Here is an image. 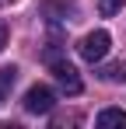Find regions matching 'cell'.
I'll return each instance as SVG.
<instances>
[{"label": "cell", "mask_w": 126, "mask_h": 129, "mask_svg": "<svg viewBox=\"0 0 126 129\" xmlns=\"http://www.w3.org/2000/svg\"><path fill=\"white\" fill-rule=\"evenodd\" d=\"M109 45H112V35H109L105 28H98V31H88L81 39L77 52H81V59H88V63H98V59H105Z\"/></svg>", "instance_id": "obj_1"}, {"label": "cell", "mask_w": 126, "mask_h": 129, "mask_svg": "<svg viewBox=\"0 0 126 129\" xmlns=\"http://www.w3.org/2000/svg\"><path fill=\"white\" fill-rule=\"evenodd\" d=\"M56 105V94H53V87L46 84H32L25 91V112H32V115H49Z\"/></svg>", "instance_id": "obj_2"}, {"label": "cell", "mask_w": 126, "mask_h": 129, "mask_svg": "<svg viewBox=\"0 0 126 129\" xmlns=\"http://www.w3.org/2000/svg\"><path fill=\"white\" fill-rule=\"evenodd\" d=\"M53 63V73H56V84H60L63 94H70V98H77L84 91V80H81V73L74 70L70 63H63V59H49Z\"/></svg>", "instance_id": "obj_3"}, {"label": "cell", "mask_w": 126, "mask_h": 129, "mask_svg": "<svg viewBox=\"0 0 126 129\" xmlns=\"http://www.w3.org/2000/svg\"><path fill=\"white\" fill-rule=\"evenodd\" d=\"M42 18L46 21H70V18H77V0H46L42 4Z\"/></svg>", "instance_id": "obj_4"}, {"label": "cell", "mask_w": 126, "mask_h": 129, "mask_svg": "<svg viewBox=\"0 0 126 129\" xmlns=\"http://www.w3.org/2000/svg\"><path fill=\"white\" fill-rule=\"evenodd\" d=\"M95 122L102 129H126V112L123 108H105V112H98Z\"/></svg>", "instance_id": "obj_5"}, {"label": "cell", "mask_w": 126, "mask_h": 129, "mask_svg": "<svg viewBox=\"0 0 126 129\" xmlns=\"http://www.w3.org/2000/svg\"><path fill=\"white\" fill-rule=\"evenodd\" d=\"M18 80V66H0V105L11 98V87Z\"/></svg>", "instance_id": "obj_6"}, {"label": "cell", "mask_w": 126, "mask_h": 129, "mask_svg": "<svg viewBox=\"0 0 126 129\" xmlns=\"http://www.w3.org/2000/svg\"><path fill=\"white\" fill-rule=\"evenodd\" d=\"M123 4H126V0H98V11H102L105 18H112V14L123 11Z\"/></svg>", "instance_id": "obj_7"}, {"label": "cell", "mask_w": 126, "mask_h": 129, "mask_svg": "<svg viewBox=\"0 0 126 129\" xmlns=\"http://www.w3.org/2000/svg\"><path fill=\"white\" fill-rule=\"evenodd\" d=\"M102 77H105V80H119V77H123V63H109L102 70Z\"/></svg>", "instance_id": "obj_8"}, {"label": "cell", "mask_w": 126, "mask_h": 129, "mask_svg": "<svg viewBox=\"0 0 126 129\" xmlns=\"http://www.w3.org/2000/svg\"><path fill=\"white\" fill-rule=\"evenodd\" d=\"M7 39H11V28H7V21H4V18H0V49H4V45H7Z\"/></svg>", "instance_id": "obj_9"}, {"label": "cell", "mask_w": 126, "mask_h": 129, "mask_svg": "<svg viewBox=\"0 0 126 129\" xmlns=\"http://www.w3.org/2000/svg\"><path fill=\"white\" fill-rule=\"evenodd\" d=\"M0 4H11V0H0Z\"/></svg>", "instance_id": "obj_10"}]
</instances>
